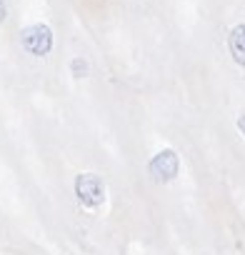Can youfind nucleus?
I'll list each match as a JSON object with an SVG mask.
<instances>
[{
	"instance_id": "f257e3e1",
	"label": "nucleus",
	"mask_w": 245,
	"mask_h": 255,
	"mask_svg": "<svg viewBox=\"0 0 245 255\" xmlns=\"http://www.w3.org/2000/svg\"><path fill=\"white\" fill-rule=\"evenodd\" d=\"M75 195H78V200H80L85 208L95 210V208H100L103 200H105V185H103V180H100L95 173H83V175H78V180H75Z\"/></svg>"
},
{
	"instance_id": "f03ea898",
	"label": "nucleus",
	"mask_w": 245,
	"mask_h": 255,
	"mask_svg": "<svg viewBox=\"0 0 245 255\" xmlns=\"http://www.w3.org/2000/svg\"><path fill=\"white\" fill-rule=\"evenodd\" d=\"M20 43L30 55H48L53 48V33L48 25L38 23V25H30L20 33Z\"/></svg>"
},
{
	"instance_id": "7ed1b4c3",
	"label": "nucleus",
	"mask_w": 245,
	"mask_h": 255,
	"mask_svg": "<svg viewBox=\"0 0 245 255\" xmlns=\"http://www.w3.org/2000/svg\"><path fill=\"white\" fill-rule=\"evenodd\" d=\"M180 170V160L175 155V150H160L153 160H150V175L158 183H168L178 175Z\"/></svg>"
},
{
	"instance_id": "20e7f679",
	"label": "nucleus",
	"mask_w": 245,
	"mask_h": 255,
	"mask_svg": "<svg viewBox=\"0 0 245 255\" xmlns=\"http://www.w3.org/2000/svg\"><path fill=\"white\" fill-rule=\"evenodd\" d=\"M228 45H230V53H233L235 63L245 65V25H235V28L230 30Z\"/></svg>"
},
{
	"instance_id": "39448f33",
	"label": "nucleus",
	"mask_w": 245,
	"mask_h": 255,
	"mask_svg": "<svg viewBox=\"0 0 245 255\" xmlns=\"http://www.w3.org/2000/svg\"><path fill=\"white\" fill-rule=\"evenodd\" d=\"M238 128H240V133L245 135V113H243V115L238 118Z\"/></svg>"
},
{
	"instance_id": "423d86ee",
	"label": "nucleus",
	"mask_w": 245,
	"mask_h": 255,
	"mask_svg": "<svg viewBox=\"0 0 245 255\" xmlns=\"http://www.w3.org/2000/svg\"><path fill=\"white\" fill-rule=\"evenodd\" d=\"M5 20V0H0V23Z\"/></svg>"
}]
</instances>
